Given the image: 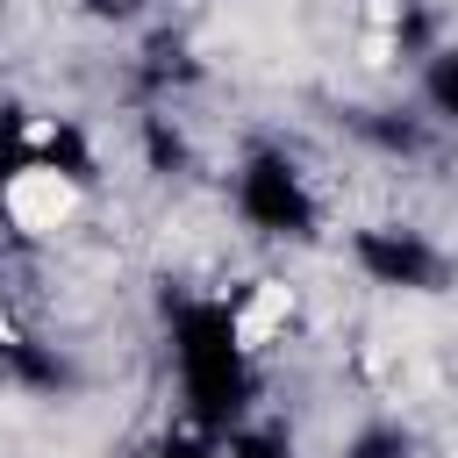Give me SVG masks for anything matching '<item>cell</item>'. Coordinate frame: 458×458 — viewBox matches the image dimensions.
Segmentation results:
<instances>
[{"label": "cell", "mask_w": 458, "mask_h": 458, "mask_svg": "<svg viewBox=\"0 0 458 458\" xmlns=\"http://www.w3.org/2000/svg\"><path fill=\"white\" fill-rule=\"evenodd\" d=\"M351 458H408V444H401L394 429H365V437L351 444Z\"/></svg>", "instance_id": "52a82bcc"}, {"label": "cell", "mask_w": 458, "mask_h": 458, "mask_svg": "<svg viewBox=\"0 0 458 458\" xmlns=\"http://www.w3.org/2000/svg\"><path fill=\"white\" fill-rule=\"evenodd\" d=\"M229 208L250 236H272V243H308L322 229V193L308 179V165L279 143H258L236 179H229Z\"/></svg>", "instance_id": "7a4b0ae2"}, {"label": "cell", "mask_w": 458, "mask_h": 458, "mask_svg": "<svg viewBox=\"0 0 458 458\" xmlns=\"http://www.w3.org/2000/svg\"><path fill=\"white\" fill-rule=\"evenodd\" d=\"M143 458H222V437H208V429H193V422H172Z\"/></svg>", "instance_id": "8992f818"}, {"label": "cell", "mask_w": 458, "mask_h": 458, "mask_svg": "<svg viewBox=\"0 0 458 458\" xmlns=\"http://www.w3.org/2000/svg\"><path fill=\"white\" fill-rule=\"evenodd\" d=\"M172 372H179V401L193 429L229 437L243 429V408L258 394V351L236 336L229 301H186L172 315Z\"/></svg>", "instance_id": "6da1fadb"}, {"label": "cell", "mask_w": 458, "mask_h": 458, "mask_svg": "<svg viewBox=\"0 0 458 458\" xmlns=\"http://www.w3.org/2000/svg\"><path fill=\"white\" fill-rule=\"evenodd\" d=\"M415 100L437 114V122H458V43H437L415 72Z\"/></svg>", "instance_id": "5b68a950"}, {"label": "cell", "mask_w": 458, "mask_h": 458, "mask_svg": "<svg viewBox=\"0 0 458 458\" xmlns=\"http://www.w3.org/2000/svg\"><path fill=\"white\" fill-rule=\"evenodd\" d=\"M351 265H358V279H372L386 293H444V279H451V250L415 222L351 229Z\"/></svg>", "instance_id": "3957f363"}, {"label": "cell", "mask_w": 458, "mask_h": 458, "mask_svg": "<svg viewBox=\"0 0 458 458\" xmlns=\"http://www.w3.org/2000/svg\"><path fill=\"white\" fill-rule=\"evenodd\" d=\"M86 200V179H72L64 165H43V157H14L0 172V222L14 236H57Z\"/></svg>", "instance_id": "277c9868"}]
</instances>
